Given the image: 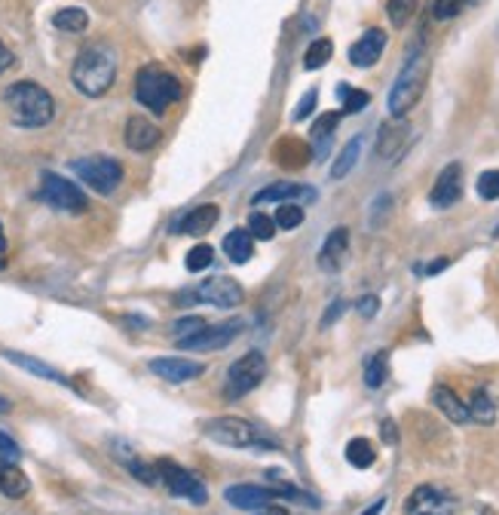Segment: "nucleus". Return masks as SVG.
I'll return each mask as SVG.
<instances>
[{
  "label": "nucleus",
  "mask_w": 499,
  "mask_h": 515,
  "mask_svg": "<svg viewBox=\"0 0 499 515\" xmlns=\"http://www.w3.org/2000/svg\"><path fill=\"white\" fill-rule=\"evenodd\" d=\"M456 510H460L456 497L435 485L413 488L411 497L404 500V515H456Z\"/></svg>",
  "instance_id": "nucleus-11"
},
{
  "label": "nucleus",
  "mask_w": 499,
  "mask_h": 515,
  "mask_svg": "<svg viewBox=\"0 0 499 515\" xmlns=\"http://www.w3.org/2000/svg\"><path fill=\"white\" fill-rule=\"evenodd\" d=\"M343 310H346V301H334V304H331V310H328V314H325V319H322V328H328V325H331L334 319L343 314Z\"/></svg>",
  "instance_id": "nucleus-45"
},
{
  "label": "nucleus",
  "mask_w": 499,
  "mask_h": 515,
  "mask_svg": "<svg viewBox=\"0 0 499 515\" xmlns=\"http://www.w3.org/2000/svg\"><path fill=\"white\" fill-rule=\"evenodd\" d=\"M148 368L154 371L157 377H163L168 384H190L197 377L206 375V366L193 359H181V356H166V359H150Z\"/></svg>",
  "instance_id": "nucleus-14"
},
{
  "label": "nucleus",
  "mask_w": 499,
  "mask_h": 515,
  "mask_svg": "<svg viewBox=\"0 0 499 515\" xmlns=\"http://www.w3.org/2000/svg\"><path fill=\"white\" fill-rule=\"evenodd\" d=\"M478 197L481 200H499V169H487L478 175Z\"/></svg>",
  "instance_id": "nucleus-38"
},
{
  "label": "nucleus",
  "mask_w": 499,
  "mask_h": 515,
  "mask_svg": "<svg viewBox=\"0 0 499 515\" xmlns=\"http://www.w3.org/2000/svg\"><path fill=\"white\" fill-rule=\"evenodd\" d=\"M181 96H184L181 80H178L175 74L163 71V67L148 65L135 74V98H138V105H145L148 111L166 114L175 101H181Z\"/></svg>",
  "instance_id": "nucleus-3"
},
{
  "label": "nucleus",
  "mask_w": 499,
  "mask_h": 515,
  "mask_svg": "<svg viewBox=\"0 0 499 515\" xmlns=\"http://www.w3.org/2000/svg\"><path fill=\"white\" fill-rule=\"evenodd\" d=\"M346 249H350V231H346V227H334V231L328 233V240L322 242V252H319V267H322L325 273L341 270Z\"/></svg>",
  "instance_id": "nucleus-19"
},
{
  "label": "nucleus",
  "mask_w": 499,
  "mask_h": 515,
  "mask_svg": "<svg viewBox=\"0 0 499 515\" xmlns=\"http://www.w3.org/2000/svg\"><path fill=\"white\" fill-rule=\"evenodd\" d=\"M211 261H215V249L206 246V242H199V246H193L188 252V258H184V267H188L190 273H202V270L211 267Z\"/></svg>",
  "instance_id": "nucleus-35"
},
{
  "label": "nucleus",
  "mask_w": 499,
  "mask_h": 515,
  "mask_svg": "<svg viewBox=\"0 0 499 515\" xmlns=\"http://www.w3.org/2000/svg\"><path fill=\"white\" fill-rule=\"evenodd\" d=\"M264 375H267L264 353L249 350L245 356H239L230 368H227L224 396H227V399H242V396H249L251 390H258L260 381H264Z\"/></svg>",
  "instance_id": "nucleus-7"
},
{
  "label": "nucleus",
  "mask_w": 499,
  "mask_h": 515,
  "mask_svg": "<svg viewBox=\"0 0 499 515\" xmlns=\"http://www.w3.org/2000/svg\"><path fill=\"white\" fill-rule=\"evenodd\" d=\"M331 56H334V44L328 37H319L312 40L310 49L303 53V67H307V71H319V67L331 62Z\"/></svg>",
  "instance_id": "nucleus-32"
},
{
  "label": "nucleus",
  "mask_w": 499,
  "mask_h": 515,
  "mask_svg": "<svg viewBox=\"0 0 499 515\" xmlns=\"http://www.w3.org/2000/svg\"><path fill=\"white\" fill-rule=\"evenodd\" d=\"M316 193L310 188H303V184H294V181H279V184H270V188L258 191L251 202L260 206V202H294V200H312Z\"/></svg>",
  "instance_id": "nucleus-20"
},
{
  "label": "nucleus",
  "mask_w": 499,
  "mask_h": 515,
  "mask_svg": "<svg viewBox=\"0 0 499 515\" xmlns=\"http://www.w3.org/2000/svg\"><path fill=\"white\" fill-rule=\"evenodd\" d=\"M154 467H157V479L168 488V494L184 497V500L193 503V506H202L209 500L202 479L193 476L190 469L178 467V463H172V460H159V463H154Z\"/></svg>",
  "instance_id": "nucleus-9"
},
{
  "label": "nucleus",
  "mask_w": 499,
  "mask_h": 515,
  "mask_svg": "<svg viewBox=\"0 0 499 515\" xmlns=\"http://www.w3.org/2000/svg\"><path fill=\"white\" fill-rule=\"evenodd\" d=\"M224 252L233 264H249L255 258V236H251L245 227H236L224 236Z\"/></svg>",
  "instance_id": "nucleus-23"
},
{
  "label": "nucleus",
  "mask_w": 499,
  "mask_h": 515,
  "mask_svg": "<svg viewBox=\"0 0 499 515\" xmlns=\"http://www.w3.org/2000/svg\"><path fill=\"white\" fill-rule=\"evenodd\" d=\"M117 80V56L111 46L105 44H92L87 49H80V56L74 58L71 67V83L80 96L87 98H101Z\"/></svg>",
  "instance_id": "nucleus-2"
},
{
  "label": "nucleus",
  "mask_w": 499,
  "mask_h": 515,
  "mask_svg": "<svg viewBox=\"0 0 499 515\" xmlns=\"http://www.w3.org/2000/svg\"><path fill=\"white\" fill-rule=\"evenodd\" d=\"M463 10V0H435L433 4V15L438 22H447V19H453L456 13Z\"/></svg>",
  "instance_id": "nucleus-41"
},
{
  "label": "nucleus",
  "mask_w": 499,
  "mask_h": 515,
  "mask_svg": "<svg viewBox=\"0 0 499 515\" xmlns=\"http://www.w3.org/2000/svg\"><path fill=\"white\" fill-rule=\"evenodd\" d=\"M159 139H163V129H159L157 123H150L148 117L135 114L126 120V132H123V141L129 150H138V154H145V150L157 148Z\"/></svg>",
  "instance_id": "nucleus-16"
},
{
  "label": "nucleus",
  "mask_w": 499,
  "mask_h": 515,
  "mask_svg": "<svg viewBox=\"0 0 499 515\" xmlns=\"http://www.w3.org/2000/svg\"><path fill=\"white\" fill-rule=\"evenodd\" d=\"M383 510H386V497H380V500H374V503H371L368 510L362 512V515H380V512H383Z\"/></svg>",
  "instance_id": "nucleus-47"
},
{
  "label": "nucleus",
  "mask_w": 499,
  "mask_h": 515,
  "mask_svg": "<svg viewBox=\"0 0 499 515\" xmlns=\"http://www.w3.org/2000/svg\"><path fill=\"white\" fill-rule=\"evenodd\" d=\"M4 356L13 362V366H19L25 371H31V375H37V377H44V381H53V384H62V386H74L67 377L62 375L58 368L53 366H46V362H40V359H34V356H25V353L19 350H4Z\"/></svg>",
  "instance_id": "nucleus-21"
},
{
  "label": "nucleus",
  "mask_w": 499,
  "mask_h": 515,
  "mask_svg": "<svg viewBox=\"0 0 499 515\" xmlns=\"http://www.w3.org/2000/svg\"><path fill=\"white\" fill-rule=\"evenodd\" d=\"M6 249V233H4V227H0V252Z\"/></svg>",
  "instance_id": "nucleus-50"
},
{
  "label": "nucleus",
  "mask_w": 499,
  "mask_h": 515,
  "mask_svg": "<svg viewBox=\"0 0 499 515\" xmlns=\"http://www.w3.org/2000/svg\"><path fill=\"white\" fill-rule=\"evenodd\" d=\"M245 231H249L251 236H255V240H273L276 236V221L270 215H264V212H255L249 218V227H245Z\"/></svg>",
  "instance_id": "nucleus-37"
},
{
  "label": "nucleus",
  "mask_w": 499,
  "mask_h": 515,
  "mask_svg": "<svg viewBox=\"0 0 499 515\" xmlns=\"http://www.w3.org/2000/svg\"><path fill=\"white\" fill-rule=\"evenodd\" d=\"M242 298H245L242 285L230 280V276H215V280H206L197 285V301L211 304V307L230 310V307H239Z\"/></svg>",
  "instance_id": "nucleus-13"
},
{
  "label": "nucleus",
  "mask_w": 499,
  "mask_h": 515,
  "mask_svg": "<svg viewBox=\"0 0 499 515\" xmlns=\"http://www.w3.org/2000/svg\"><path fill=\"white\" fill-rule=\"evenodd\" d=\"M273 221H276V227H282V231H294V227L303 224V209L298 202H279Z\"/></svg>",
  "instance_id": "nucleus-36"
},
{
  "label": "nucleus",
  "mask_w": 499,
  "mask_h": 515,
  "mask_svg": "<svg viewBox=\"0 0 499 515\" xmlns=\"http://www.w3.org/2000/svg\"><path fill=\"white\" fill-rule=\"evenodd\" d=\"M206 436L211 442L227 445V448H251V451H264L276 448V438H267L255 424L236 417V415H221L206 424Z\"/></svg>",
  "instance_id": "nucleus-5"
},
{
  "label": "nucleus",
  "mask_w": 499,
  "mask_h": 515,
  "mask_svg": "<svg viewBox=\"0 0 499 515\" xmlns=\"http://www.w3.org/2000/svg\"><path fill=\"white\" fill-rule=\"evenodd\" d=\"M426 80H429V58L423 53H413L404 67L395 77L392 89H389V98H386V108L392 114V120H402L408 117V111L420 101L423 89H426Z\"/></svg>",
  "instance_id": "nucleus-4"
},
{
  "label": "nucleus",
  "mask_w": 499,
  "mask_h": 515,
  "mask_svg": "<svg viewBox=\"0 0 499 515\" xmlns=\"http://www.w3.org/2000/svg\"><path fill=\"white\" fill-rule=\"evenodd\" d=\"M404 139H408V126L402 120L383 123L380 126V139H377V157H395L399 148L404 145Z\"/></svg>",
  "instance_id": "nucleus-25"
},
{
  "label": "nucleus",
  "mask_w": 499,
  "mask_h": 515,
  "mask_svg": "<svg viewBox=\"0 0 499 515\" xmlns=\"http://www.w3.org/2000/svg\"><path fill=\"white\" fill-rule=\"evenodd\" d=\"M469 417L478 420V424H484V427H490L496 420V399L490 396L487 386H478V390L472 393V399H469Z\"/></svg>",
  "instance_id": "nucleus-26"
},
{
  "label": "nucleus",
  "mask_w": 499,
  "mask_h": 515,
  "mask_svg": "<svg viewBox=\"0 0 499 515\" xmlns=\"http://www.w3.org/2000/svg\"><path fill=\"white\" fill-rule=\"evenodd\" d=\"M460 197H463V166L447 163L442 172H438L433 191H429V202H433L435 209H447Z\"/></svg>",
  "instance_id": "nucleus-15"
},
{
  "label": "nucleus",
  "mask_w": 499,
  "mask_h": 515,
  "mask_svg": "<svg viewBox=\"0 0 499 515\" xmlns=\"http://www.w3.org/2000/svg\"><path fill=\"white\" fill-rule=\"evenodd\" d=\"M206 325H209V323H206L202 316H184V319H178V323L172 325V335H175V341H184V337L199 335Z\"/></svg>",
  "instance_id": "nucleus-39"
},
{
  "label": "nucleus",
  "mask_w": 499,
  "mask_h": 515,
  "mask_svg": "<svg viewBox=\"0 0 499 515\" xmlns=\"http://www.w3.org/2000/svg\"><path fill=\"white\" fill-rule=\"evenodd\" d=\"M337 98L343 101V114H359L362 108H368V101H371V96L365 89H355V87H350V83H341V87H337Z\"/></svg>",
  "instance_id": "nucleus-33"
},
{
  "label": "nucleus",
  "mask_w": 499,
  "mask_h": 515,
  "mask_svg": "<svg viewBox=\"0 0 499 515\" xmlns=\"http://www.w3.org/2000/svg\"><path fill=\"white\" fill-rule=\"evenodd\" d=\"M346 460H350V467L355 469H368V467H374L377 463V451H374V445L368 442V438H352L350 445H346Z\"/></svg>",
  "instance_id": "nucleus-30"
},
{
  "label": "nucleus",
  "mask_w": 499,
  "mask_h": 515,
  "mask_svg": "<svg viewBox=\"0 0 499 515\" xmlns=\"http://www.w3.org/2000/svg\"><path fill=\"white\" fill-rule=\"evenodd\" d=\"M389 381V353L377 350L365 359V386L368 390H380Z\"/></svg>",
  "instance_id": "nucleus-28"
},
{
  "label": "nucleus",
  "mask_w": 499,
  "mask_h": 515,
  "mask_svg": "<svg viewBox=\"0 0 499 515\" xmlns=\"http://www.w3.org/2000/svg\"><path fill=\"white\" fill-rule=\"evenodd\" d=\"M380 436H383L386 445H395L399 442V427H395V420H380Z\"/></svg>",
  "instance_id": "nucleus-44"
},
{
  "label": "nucleus",
  "mask_w": 499,
  "mask_h": 515,
  "mask_svg": "<svg viewBox=\"0 0 499 515\" xmlns=\"http://www.w3.org/2000/svg\"><path fill=\"white\" fill-rule=\"evenodd\" d=\"M355 310H359V314L365 316V319L377 316V310H380V298H377V294H365V298H359V304H355Z\"/></svg>",
  "instance_id": "nucleus-43"
},
{
  "label": "nucleus",
  "mask_w": 499,
  "mask_h": 515,
  "mask_svg": "<svg viewBox=\"0 0 499 515\" xmlns=\"http://www.w3.org/2000/svg\"><path fill=\"white\" fill-rule=\"evenodd\" d=\"M40 200H44L46 206L58 209V212H71V215H80L89 209L87 193L74 181H67L65 175H56V172L40 175Z\"/></svg>",
  "instance_id": "nucleus-8"
},
{
  "label": "nucleus",
  "mask_w": 499,
  "mask_h": 515,
  "mask_svg": "<svg viewBox=\"0 0 499 515\" xmlns=\"http://www.w3.org/2000/svg\"><path fill=\"white\" fill-rule=\"evenodd\" d=\"M71 169L83 184H89V188L101 193V197H111V193L123 184V163L114 157H105V154L74 160Z\"/></svg>",
  "instance_id": "nucleus-6"
},
{
  "label": "nucleus",
  "mask_w": 499,
  "mask_h": 515,
  "mask_svg": "<svg viewBox=\"0 0 499 515\" xmlns=\"http://www.w3.org/2000/svg\"><path fill=\"white\" fill-rule=\"evenodd\" d=\"M417 4L420 0H389L386 4V15L392 22V28H404L411 22V15L417 13Z\"/></svg>",
  "instance_id": "nucleus-34"
},
{
  "label": "nucleus",
  "mask_w": 499,
  "mask_h": 515,
  "mask_svg": "<svg viewBox=\"0 0 499 515\" xmlns=\"http://www.w3.org/2000/svg\"><path fill=\"white\" fill-rule=\"evenodd\" d=\"M13 405H10V399H6V396H0V415H4V411H10Z\"/></svg>",
  "instance_id": "nucleus-49"
},
{
  "label": "nucleus",
  "mask_w": 499,
  "mask_h": 515,
  "mask_svg": "<svg viewBox=\"0 0 499 515\" xmlns=\"http://www.w3.org/2000/svg\"><path fill=\"white\" fill-rule=\"evenodd\" d=\"M294 497V488H260V485H230L224 491V500L245 512H260L276 500Z\"/></svg>",
  "instance_id": "nucleus-10"
},
{
  "label": "nucleus",
  "mask_w": 499,
  "mask_h": 515,
  "mask_svg": "<svg viewBox=\"0 0 499 515\" xmlns=\"http://www.w3.org/2000/svg\"><path fill=\"white\" fill-rule=\"evenodd\" d=\"M433 402H435V408L442 411V415L451 420V424H466L469 420V405L456 396L451 386H435L433 390Z\"/></svg>",
  "instance_id": "nucleus-22"
},
{
  "label": "nucleus",
  "mask_w": 499,
  "mask_h": 515,
  "mask_svg": "<svg viewBox=\"0 0 499 515\" xmlns=\"http://www.w3.org/2000/svg\"><path fill=\"white\" fill-rule=\"evenodd\" d=\"M53 25L58 31H71V34H80L89 28V13L80 10V6H65L53 15Z\"/></svg>",
  "instance_id": "nucleus-31"
},
{
  "label": "nucleus",
  "mask_w": 499,
  "mask_h": 515,
  "mask_svg": "<svg viewBox=\"0 0 499 515\" xmlns=\"http://www.w3.org/2000/svg\"><path fill=\"white\" fill-rule=\"evenodd\" d=\"M13 65H15V56H13L10 49H6L4 44H0V74H4V71H10Z\"/></svg>",
  "instance_id": "nucleus-46"
},
{
  "label": "nucleus",
  "mask_w": 499,
  "mask_h": 515,
  "mask_svg": "<svg viewBox=\"0 0 499 515\" xmlns=\"http://www.w3.org/2000/svg\"><path fill=\"white\" fill-rule=\"evenodd\" d=\"M28 491H31L28 476H25L19 467H4V463H0V494L19 500V497H25Z\"/></svg>",
  "instance_id": "nucleus-27"
},
{
  "label": "nucleus",
  "mask_w": 499,
  "mask_h": 515,
  "mask_svg": "<svg viewBox=\"0 0 499 515\" xmlns=\"http://www.w3.org/2000/svg\"><path fill=\"white\" fill-rule=\"evenodd\" d=\"M4 108L10 114V120L15 126H25V129L46 126L56 117V98L49 96L46 87H40L34 80L10 83L4 89Z\"/></svg>",
  "instance_id": "nucleus-1"
},
{
  "label": "nucleus",
  "mask_w": 499,
  "mask_h": 515,
  "mask_svg": "<svg viewBox=\"0 0 499 515\" xmlns=\"http://www.w3.org/2000/svg\"><path fill=\"white\" fill-rule=\"evenodd\" d=\"M316 101H319V89H310L307 96H303L298 101V108H294V120H307V117L312 114V108H316Z\"/></svg>",
  "instance_id": "nucleus-42"
},
{
  "label": "nucleus",
  "mask_w": 499,
  "mask_h": 515,
  "mask_svg": "<svg viewBox=\"0 0 499 515\" xmlns=\"http://www.w3.org/2000/svg\"><path fill=\"white\" fill-rule=\"evenodd\" d=\"M221 218V206L215 202H202V206L190 209L188 215H181V221H175V233H188V236H206L211 227Z\"/></svg>",
  "instance_id": "nucleus-18"
},
{
  "label": "nucleus",
  "mask_w": 499,
  "mask_h": 515,
  "mask_svg": "<svg viewBox=\"0 0 499 515\" xmlns=\"http://www.w3.org/2000/svg\"><path fill=\"white\" fill-rule=\"evenodd\" d=\"M341 114H343V111H341ZM341 114H337V111L322 114L316 123H312L310 141H312V148H316V154H319V157H325V154H328V148H331V139H334L337 123H341Z\"/></svg>",
  "instance_id": "nucleus-24"
},
{
  "label": "nucleus",
  "mask_w": 499,
  "mask_h": 515,
  "mask_svg": "<svg viewBox=\"0 0 499 515\" xmlns=\"http://www.w3.org/2000/svg\"><path fill=\"white\" fill-rule=\"evenodd\" d=\"M242 332V323L239 319H227V323H218V325H206L199 335L193 337H184V341H175L181 350H190V353H209V350H224L227 344L233 341L236 335Z\"/></svg>",
  "instance_id": "nucleus-12"
},
{
  "label": "nucleus",
  "mask_w": 499,
  "mask_h": 515,
  "mask_svg": "<svg viewBox=\"0 0 499 515\" xmlns=\"http://www.w3.org/2000/svg\"><path fill=\"white\" fill-rule=\"evenodd\" d=\"M444 267H447V258L435 261V264H429V267H426V273H438V270H444Z\"/></svg>",
  "instance_id": "nucleus-48"
},
{
  "label": "nucleus",
  "mask_w": 499,
  "mask_h": 515,
  "mask_svg": "<svg viewBox=\"0 0 499 515\" xmlns=\"http://www.w3.org/2000/svg\"><path fill=\"white\" fill-rule=\"evenodd\" d=\"M19 460H22V448L6 433H0V463L4 467H19Z\"/></svg>",
  "instance_id": "nucleus-40"
},
{
  "label": "nucleus",
  "mask_w": 499,
  "mask_h": 515,
  "mask_svg": "<svg viewBox=\"0 0 499 515\" xmlns=\"http://www.w3.org/2000/svg\"><path fill=\"white\" fill-rule=\"evenodd\" d=\"M359 154H362V135H355V139L346 141L341 154H337L334 166H331V179L334 181L346 179V175H350L352 169H355V163H359Z\"/></svg>",
  "instance_id": "nucleus-29"
},
{
  "label": "nucleus",
  "mask_w": 499,
  "mask_h": 515,
  "mask_svg": "<svg viewBox=\"0 0 499 515\" xmlns=\"http://www.w3.org/2000/svg\"><path fill=\"white\" fill-rule=\"evenodd\" d=\"M383 49H386V31L383 28H371L350 46V62L355 67H371V65L380 62Z\"/></svg>",
  "instance_id": "nucleus-17"
}]
</instances>
